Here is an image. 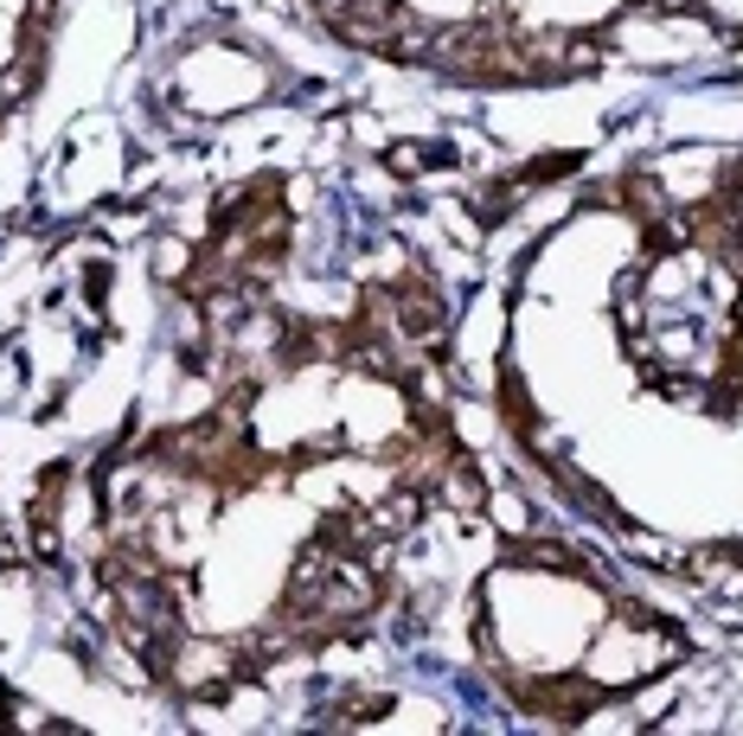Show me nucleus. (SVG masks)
I'll return each instance as SVG.
<instances>
[{"label": "nucleus", "instance_id": "2", "mask_svg": "<svg viewBox=\"0 0 743 736\" xmlns=\"http://www.w3.org/2000/svg\"><path fill=\"white\" fill-rule=\"evenodd\" d=\"M430 167H448V147H392V173H430Z\"/></svg>", "mask_w": 743, "mask_h": 736}, {"label": "nucleus", "instance_id": "1", "mask_svg": "<svg viewBox=\"0 0 743 736\" xmlns=\"http://www.w3.org/2000/svg\"><path fill=\"white\" fill-rule=\"evenodd\" d=\"M392 294H397V327H404L410 340H423L430 352H443L448 307H443V294L430 289V276H423V269H404Z\"/></svg>", "mask_w": 743, "mask_h": 736}, {"label": "nucleus", "instance_id": "3", "mask_svg": "<svg viewBox=\"0 0 743 736\" xmlns=\"http://www.w3.org/2000/svg\"><path fill=\"white\" fill-rule=\"evenodd\" d=\"M506 205H513V180H506V186H488V193H481V225H500Z\"/></svg>", "mask_w": 743, "mask_h": 736}]
</instances>
